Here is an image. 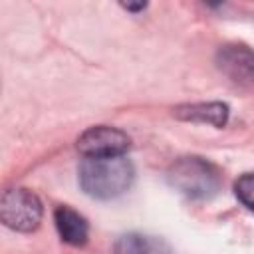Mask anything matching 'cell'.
<instances>
[{
  "label": "cell",
  "mask_w": 254,
  "mask_h": 254,
  "mask_svg": "<svg viewBox=\"0 0 254 254\" xmlns=\"http://www.w3.org/2000/svg\"><path fill=\"white\" fill-rule=\"evenodd\" d=\"M133 165L121 157L83 159L79 165V185L93 198H115L133 183Z\"/></svg>",
  "instance_id": "cell-1"
},
{
  "label": "cell",
  "mask_w": 254,
  "mask_h": 254,
  "mask_svg": "<svg viewBox=\"0 0 254 254\" xmlns=\"http://www.w3.org/2000/svg\"><path fill=\"white\" fill-rule=\"evenodd\" d=\"M167 179L175 190L192 200H208L220 189V171L206 159L200 157H183L175 161Z\"/></svg>",
  "instance_id": "cell-2"
},
{
  "label": "cell",
  "mask_w": 254,
  "mask_h": 254,
  "mask_svg": "<svg viewBox=\"0 0 254 254\" xmlns=\"http://www.w3.org/2000/svg\"><path fill=\"white\" fill-rule=\"evenodd\" d=\"M0 216L8 228L30 232L42 220V202L28 189H8L0 200Z\"/></svg>",
  "instance_id": "cell-3"
},
{
  "label": "cell",
  "mask_w": 254,
  "mask_h": 254,
  "mask_svg": "<svg viewBox=\"0 0 254 254\" xmlns=\"http://www.w3.org/2000/svg\"><path fill=\"white\" fill-rule=\"evenodd\" d=\"M77 149L85 159L121 157L129 149V137L121 129L99 125L83 131L77 139Z\"/></svg>",
  "instance_id": "cell-4"
},
{
  "label": "cell",
  "mask_w": 254,
  "mask_h": 254,
  "mask_svg": "<svg viewBox=\"0 0 254 254\" xmlns=\"http://www.w3.org/2000/svg\"><path fill=\"white\" fill-rule=\"evenodd\" d=\"M220 69L240 85H254V52L244 46H224L218 52Z\"/></svg>",
  "instance_id": "cell-5"
},
{
  "label": "cell",
  "mask_w": 254,
  "mask_h": 254,
  "mask_svg": "<svg viewBox=\"0 0 254 254\" xmlns=\"http://www.w3.org/2000/svg\"><path fill=\"white\" fill-rule=\"evenodd\" d=\"M54 220H56V228L64 242H67L71 246H81L87 242L89 226H87L85 218L79 212H75L73 208L58 206L54 212Z\"/></svg>",
  "instance_id": "cell-6"
},
{
  "label": "cell",
  "mask_w": 254,
  "mask_h": 254,
  "mask_svg": "<svg viewBox=\"0 0 254 254\" xmlns=\"http://www.w3.org/2000/svg\"><path fill=\"white\" fill-rule=\"evenodd\" d=\"M115 254H171V246L159 236L129 232L115 242Z\"/></svg>",
  "instance_id": "cell-7"
},
{
  "label": "cell",
  "mask_w": 254,
  "mask_h": 254,
  "mask_svg": "<svg viewBox=\"0 0 254 254\" xmlns=\"http://www.w3.org/2000/svg\"><path fill=\"white\" fill-rule=\"evenodd\" d=\"M175 115L187 121H198V123H210L216 127H222L228 119V107L224 103H192L183 105L175 109Z\"/></svg>",
  "instance_id": "cell-8"
},
{
  "label": "cell",
  "mask_w": 254,
  "mask_h": 254,
  "mask_svg": "<svg viewBox=\"0 0 254 254\" xmlns=\"http://www.w3.org/2000/svg\"><path fill=\"white\" fill-rule=\"evenodd\" d=\"M234 192H236L238 200H240L246 208L254 210V173L242 175V177L234 183Z\"/></svg>",
  "instance_id": "cell-9"
}]
</instances>
